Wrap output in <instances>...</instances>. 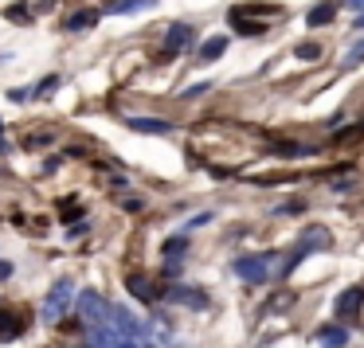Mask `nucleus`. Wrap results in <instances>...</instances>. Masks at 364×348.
Here are the masks:
<instances>
[{"mask_svg": "<svg viewBox=\"0 0 364 348\" xmlns=\"http://www.w3.org/2000/svg\"><path fill=\"white\" fill-rule=\"evenodd\" d=\"M196 43V28L188 24V20H176V24H169V32H165V51L169 55H176V51H188Z\"/></svg>", "mask_w": 364, "mask_h": 348, "instance_id": "1", "label": "nucleus"}, {"mask_svg": "<svg viewBox=\"0 0 364 348\" xmlns=\"http://www.w3.org/2000/svg\"><path fill=\"white\" fill-rule=\"evenodd\" d=\"M333 20H337V0H321L314 12L305 16V24L310 28H325V24H333Z\"/></svg>", "mask_w": 364, "mask_h": 348, "instance_id": "2", "label": "nucleus"}, {"mask_svg": "<svg viewBox=\"0 0 364 348\" xmlns=\"http://www.w3.org/2000/svg\"><path fill=\"white\" fill-rule=\"evenodd\" d=\"M130 130H137V133H169L172 125L165 118H130Z\"/></svg>", "mask_w": 364, "mask_h": 348, "instance_id": "3", "label": "nucleus"}, {"mask_svg": "<svg viewBox=\"0 0 364 348\" xmlns=\"http://www.w3.org/2000/svg\"><path fill=\"white\" fill-rule=\"evenodd\" d=\"M223 51H228V36H212V39H204V48H200V59L212 63V59H219Z\"/></svg>", "mask_w": 364, "mask_h": 348, "instance_id": "4", "label": "nucleus"}, {"mask_svg": "<svg viewBox=\"0 0 364 348\" xmlns=\"http://www.w3.org/2000/svg\"><path fill=\"white\" fill-rule=\"evenodd\" d=\"M153 4H157V0H118L110 12H114V16H134L137 8H153Z\"/></svg>", "mask_w": 364, "mask_h": 348, "instance_id": "5", "label": "nucleus"}, {"mask_svg": "<svg viewBox=\"0 0 364 348\" xmlns=\"http://www.w3.org/2000/svg\"><path fill=\"white\" fill-rule=\"evenodd\" d=\"M94 24H98V12L86 8V12H74L71 20H67V32H83V28H94Z\"/></svg>", "mask_w": 364, "mask_h": 348, "instance_id": "6", "label": "nucleus"}, {"mask_svg": "<svg viewBox=\"0 0 364 348\" xmlns=\"http://www.w3.org/2000/svg\"><path fill=\"white\" fill-rule=\"evenodd\" d=\"M361 298H364V289L361 286H352L345 298L337 301V313H356V305H361Z\"/></svg>", "mask_w": 364, "mask_h": 348, "instance_id": "7", "label": "nucleus"}, {"mask_svg": "<svg viewBox=\"0 0 364 348\" xmlns=\"http://www.w3.org/2000/svg\"><path fill=\"white\" fill-rule=\"evenodd\" d=\"M259 263H263V258H243V263H239V274L243 278H259V274H263V266H259Z\"/></svg>", "mask_w": 364, "mask_h": 348, "instance_id": "8", "label": "nucleus"}, {"mask_svg": "<svg viewBox=\"0 0 364 348\" xmlns=\"http://www.w3.org/2000/svg\"><path fill=\"white\" fill-rule=\"evenodd\" d=\"M125 282H130V286H134L137 289V298H153V294H149V282H145V278H141V274H130V278H125Z\"/></svg>", "mask_w": 364, "mask_h": 348, "instance_id": "9", "label": "nucleus"}, {"mask_svg": "<svg viewBox=\"0 0 364 348\" xmlns=\"http://www.w3.org/2000/svg\"><path fill=\"white\" fill-rule=\"evenodd\" d=\"M294 55H298L302 63H310V59H317V55H321V48H317V43H302V48L294 51Z\"/></svg>", "mask_w": 364, "mask_h": 348, "instance_id": "10", "label": "nucleus"}, {"mask_svg": "<svg viewBox=\"0 0 364 348\" xmlns=\"http://www.w3.org/2000/svg\"><path fill=\"white\" fill-rule=\"evenodd\" d=\"M361 63H364V39L349 51V55H345V67H361Z\"/></svg>", "mask_w": 364, "mask_h": 348, "instance_id": "11", "label": "nucleus"}, {"mask_svg": "<svg viewBox=\"0 0 364 348\" xmlns=\"http://www.w3.org/2000/svg\"><path fill=\"white\" fill-rule=\"evenodd\" d=\"M28 149H48V145H51V137H48V133H39V137H28Z\"/></svg>", "mask_w": 364, "mask_h": 348, "instance_id": "12", "label": "nucleus"}, {"mask_svg": "<svg viewBox=\"0 0 364 348\" xmlns=\"http://www.w3.org/2000/svg\"><path fill=\"white\" fill-rule=\"evenodd\" d=\"M79 212H83L79 204H59V216L63 219H79Z\"/></svg>", "mask_w": 364, "mask_h": 348, "instance_id": "13", "label": "nucleus"}, {"mask_svg": "<svg viewBox=\"0 0 364 348\" xmlns=\"http://www.w3.org/2000/svg\"><path fill=\"white\" fill-rule=\"evenodd\" d=\"M121 207H130V212H141V196H121Z\"/></svg>", "mask_w": 364, "mask_h": 348, "instance_id": "14", "label": "nucleus"}, {"mask_svg": "<svg viewBox=\"0 0 364 348\" xmlns=\"http://www.w3.org/2000/svg\"><path fill=\"white\" fill-rule=\"evenodd\" d=\"M181 247H184V235H176V239H169V243H165V254H176Z\"/></svg>", "mask_w": 364, "mask_h": 348, "instance_id": "15", "label": "nucleus"}, {"mask_svg": "<svg viewBox=\"0 0 364 348\" xmlns=\"http://www.w3.org/2000/svg\"><path fill=\"white\" fill-rule=\"evenodd\" d=\"M8 20H16V24H28V16H24V8L16 4V8H8Z\"/></svg>", "mask_w": 364, "mask_h": 348, "instance_id": "16", "label": "nucleus"}, {"mask_svg": "<svg viewBox=\"0 0 364 348\" xmlns=\"http://www.w3.org/2000/svg\"><path fill=\"white\" fill-rule=\"evenodd\" d=\"M345 4H349V8H364V0H345Z\"/></svg>", "mask_w": 364, "mask_h": 348, "instance_id": "17", "label": "nucleus"}]
</instances>
